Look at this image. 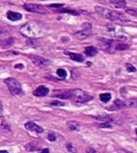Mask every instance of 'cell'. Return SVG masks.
Segmentation results:
<instances>
[{
    "instance_id": "cell-1",
    "label": "cell",
    "mask_w": 137,
    "mask_h": 153,
    "mask_svg": "<svg viewBox=\"0 0 137 153\" xmlns=\"http://www.w3.org/2000/svg\"><path fill=\"white\" fill-rule=\"evenodd\" d=\"M40 32H41V28H40L39 24H37L34 21L25 23L20 28V33L29 39H34L35 37H37L40 34Z\"/></svg>"
},
{
    "instance_id": "cell-2",
    "label": "cell",
    "mask_w": 137,
    "mask_h": 153,
    "mask_svg": "<svg viewBox=\"0 0 137 153\" xmlns=\"http://www.w3.org/2000/svg\"><path fill=\"white\" fill-rule=\"evenodd\" d=\"M95 11L100 16H102V17H104V18H106V19L111 20V21L127 20V18L125 17L122 13L117 12V11H114V10H110V9L105 8V7H102V6H96Z\"/></svg>"
},
{
    "instance_id": "cell-3",
    "label": "cell",
    "mask_w": 137,
    "mask_h": 153,
    "mask_svg": "<svg viewBox=\"0 0 137 153\" xmlns=\"http://www.w3.org/2000/svg\"><path fill=\"white\" fill-rule=\"evenodd\" d=\"M70 99L74 102L85 103L92 99V96L81 89H72L70 90Z\"/></svg>"
},
{
    "instance_id": "cell-4",
    "label": "cell",
    "mask_w": 137,
    "mask_h": 153,
    "mask_svg": "<svg viewBox=\"0 0 137 153\" xmlns=\"http://www.w3.org/2000/svg\"><path fill=\"white\" fill-rule=\"evenodd\" d=\"M4 82H5V84L8 87L11 94H13V95H22L23 94V90L21 88L20 83L15 78L9 77V78L4 80Z\"/></svg>"
},
{
    "instance_id": "cell-5",
    "label": "cell",
    "mask_w": 137,
    "mask_h": 153,
    "mask_svg": "<svg viewBox=\"0 0 137 153\" xmlns=\"http://www.w3.org/2000/svg\"><path fill=\"white\" fill-rule=\"evenodd\" d=\"M23 8L25 10L29 11L33 13H39V14H47V10L43 6L38 5V4H32V3H26L23 5Z\"/></svg>"
},
{
    "instance_id": "cell-6",
    "label": "cell",
    "mask_w": 137,
    "mask_h": 153,
    "mask_svg": "<svg viewBox=\"0 0 137 153\" xmlns=\"http://www.w3.org/2000/svg\"><path fill=\"white\" fill-rule=\"evenodd\" d=\"M28 57L32 60V62L34 63L36 66L39 67H43V66H47L49 64V61L47 59H44V58L40 57V56H36V55H28Z\"/></svg>"
},
{
    "instance_id": "cell-7",
    "label": "cell",
    "mask_w": 137,
    "mask_h": 153,
    "mask_svg": "<svg viewBox=\"0 0 137 153\" xmlns=\"http://www.w3.org/2000/svg\"><path fill=\"white\" fill-rule=\"evenodd\" d=\"M54 97H58V98H61V99H70V90H54L52 94H51Z\"/></svg>"
},
{
    "instance_id": "cell-8",
    "label": "cell",
    "mask_w": 137,
    "mask_h": 153,
    "mask_svg": "<svg viewBox=\"0 0 137 153\" xmlns=\"http://www.w3.org/2000/svg\"><path fill=\"white\" fill-rule=\"evenodd\" d=\"M91 33H92L91 28H83L82 30H80V31L76 32V33L74 34V36L76 37L77 39L83 40V39H85V38H87V37L90 36Z\"/></svg>"
},
{
    "instance_id": "cell-9",
    "label": "cell",
    "mask_w": 137,
    "mask_h": 153,
    "mask_svg": "<svg viewBox=\"0 0 137 153\" xmlns=\"http://www.w3.org/2000/svg\"><path fill=\"white\" fill-rule=\"evenodd\" d=\"M25 128H26L27 130L34 131V132H36V133H42L43 132V128H41L40 126L36 125V124H35L34 122H32V121L26 122V123H25Z\"/></svg>"
},
{
    "instance_id": "cell-10",
    "label": "cell",
    "mask_w": 137,
    "mask_h": 153,
    "mask_svg": "<svg viewBox=\"0 0 137 153\" xmlns=\"http://www.w3.org/2000/svg\"><path fill=\"white\" fill-rule=\"evenodd\" d=\"M48 93H49V89L43 85L39 86L38 88L35 89L34 92H33V94H34L35 96H37V97H43V96H46Z\"/></svg>"
},
{
    "instance_id": "cell-11",
    "label": "cell",
    "mask_w": 137,
    "mask_h": 153,
    "mask_svg": "<svg viewBox=\"0 0 137 153\" xmlns=\"http://www.w3.org/2000/svg\"><path fill=\"white\" fill-rule=\"evenodd\" d=\"M6 16L9 20L11 21H17V20H20L22 18V15L18 12H14V11H8L6 13Z\"/></svg>"
},
{
    "instance_id": "cell-12",
    "label": "cell",
    "mask_w": 137,
    "mask_h": 153,
    "mask_svg": "<svg viewBox=\"0 0 137 153\" xmlns=\"http://www.w3.org/2000/svg\"><path fill=\"white\" fill-rule=\"evenodd\" d=\"M68 56L71 58L72 60L76 61V62H82L84 60V56L82 54H79V53H73V52H66Z\"/></svg>"
},
{
    "instance_id": "cell-13",
    "label": "cell",
    "mask_w": 137,
    "mask_h": 153,
    "mask_svg": "<svg viewBox=\"0 0 137 153\" xmlns=\"http://www.w3.org/2000/svg\"><path fill=\"white\" fill-rule=\"evenodd\" d=\"M110 3L116 8H124L127 4L125 0H110Z\"/></svg>"
},
{
    "instance_id": "cell-14",
    "label": "cell",
    "mask_w": 137,
    "mask_h": 153,
    "mask_svg": "<svg viewBox=\"0 0 137 153\" xmlns=\"http://www.w3.org/2000/svg\"><path fill=\"white\" fill-rule=\"evenodd\" d=\"M97 52H98L97 48H95L94 46H87L85 48V54L87 56H95Z\"/></svg>"
},
{
    "instance_id": "cell-15",
    "label": "cell",
    "mask_w": 137,
    "mask_h": 153,
    "mask_svg": "<svg viewBox=\"0 0 137 153\" xmlns=\"http://www.w3.org/2000/svg\"><path fill=\"white\" fill-rule=\"evenodd\" d=\"M67 127L70 130H79L80 129V124L77 121H68L67 122Z\"/></svg>"
},
{
    "instance_id": "cell-16",
    "label": "cell",
    "mask_w": 137,
    "mask_h": 153,
    "mask_svg": "<svg viewBox=\"0 0 137 153\" xmlns=\"http://www.w3.org/2000/svg\"><path fill=\"white\" fill-rule=\"evenodd\" d=\"M114 106L117 108V109H122V108L126 107V104H125V101H122L120 99H116L114 101Z\"/></svg>"
},
{
    "instance_id": "cell-17",
    "label": "cell",
    "mask_w": 137,
    "mask_h": 153,
    "mask_svg": "<svg viewBox=\"0 0 137 153\" xmlns=\"http://www.w3.org/2000/svg\"><path fill=\"white\" fill-rule=\"evenodd\" d=\"M126 107H135L137 106V99L136 98H132V99H128L125 101Z\"/></svg>"
},
{
    "instance_id": "cell-18",
    "label": "cell",
    "mask_w": 137,
    "mask_h": 153,
    "mask_svg": "<svg viewBox=\"0 0 137 153\" xmlns=\"http://www.w3.org/2000/svg\"><path fill=\"white\" fill-rule=\"evenodd\" d=\"M111 99V94L110 93H102L100 94V100L102 102H108Z\"/></svg>"
},
{
    "instance_id": "cell-19",
    "label": "cell",
    "mask_w": 137,
    "mask_h": 153,
    "mask_svg": "<svg viewBox=\"0 0 137 153\" xmlns=\"http://www.w3.org/2000/svg\"><path fill=\"white\" fill-rule=\"evenodd\" d=\"M7 37H8V32L3 29H0V41H5V40L8 39Z\"/></svg>"
},
{
    "instance_id": "cell-20",
    "label": "cell",
    "mask_w": 137,
    "mask_h": 153,
    "mask_svg": "<svg viewBox=\"0 0 137 153\" xmlns=\"http://www.w3.org/2000/svg\"><path fill=\"white\" fill-rule=\"evenodd\" d=\"M57 75L61 79H65L66 76H67V72H66V70L62 69V68H59V69H57Z\"/></svg>"
},
{
    "instance_id": "cell-21",
    "label": "cell",
    "mask_w": 137,
    "mask_h": 153,
    "mask_svg": "<svg viewBox=\"0 0 137 153\" xmlns=\"http://www.w3.org/2000/svg\"><path fill=\"white\" fill-rule=\"evenodd\" d=\"M50 105H51V106L58 107V106H64L65 103L64 102H60V101H57V100H54V101H51Z\"/></svg>"
},
{
    "instance_id": "cell-22",
    "label": "cell",
    "mask_w": 137,
    "mask_h": 153,
    "mask_svg": "<svg viewBox=\"0 0 137 153\" xmlns=\"http://www.w3.org/2000/svg\"><path fill=\"white\" fill-rule=\"evenodd\" d=\"M115 48H116L117 50H126V49L129 48V46L127 45V44H122V43H120V44H117V45L115 46Z\"/></svg>"
},
{
    "instance_id": "cell-23",
    "label": "cell",
    "mask_w": 137,
    "mask_h": 153,
    "mask_svg": "<svg viewBox=\"0 0 137 153\" xmlns=\"http://www.w3.org/2000/svg\"><path fill=\"white\" fill-rule=\"evenodd\" d=\"M36 146L35 145H33L32 143H28V144L25 145V149L27 150V151H35L36 150Z\"/></svg>"
},
{
    "instance_id": "cell-24",
    "label": "cell",
    "mask_w": 137,
    "mask_h": 153,
    "mask_svg": "<svg viewBox=\"0 0 137 153\" xmlns=\"http://www.w3.org/2000/svg\"><path fill=\"white\" fill-rule=\"evenodd\" d=\"M126 13L127 14H130V15H132V16H135V17H137V9L128 8V9H126Z\"/></svg>"
},
{
    "instance_id": "cell-25",
    "label": "cell",
    "mask_w": 137,
    "mask_h": 153,
    "mask_svg": "<svg viewBox=\"0 0 137 153\" xmlns=\"http://www.w3.org/2000/svg\"><path fill=\"white\" fill-rule=\"evenodd\" d=\"M98 127H100V128H112L111 124L108 123V122H104V123H100V124L98 125Z\"/></svg>"
},
{
    "instance_id": "cell-26",
    "label": "cell",
    "mask_w": 137,
    "mask_h": 153,
    "mask_svg": "<svg viewBox=\"0 0 137 153\" xmlns=\"http://www.w3.org/2000/svg\"><path fill=\"white\" fill-rule=\"evenodd\" d=\"M126 68H127V71L129 72H135L136 71V68L133 66V65L129 64V63H127L126 64Z\"/></svg>"
},
{
    "instance_id": "cell-27",
    "label": "cell",
    "mask_w": 137,
    "mask_h": 153,
    "mask_svg": "<svg viewBox=\"0 0 137 153\" xmlns=\"http://www.w3.org/2000/svg\"><path fill=\"white\" fill-rule=\"evenodd\" d=\"M61 12L70 13V14H72V15H78V13H77L76 11H74V10H70V9H63V10H61Z\"/></svg>"
},
{
    "instance_id": "cell-28",
    "label": "cell",
    "mask_w": 137,
    "mask_h": 153,
    "mask_svg": "<svg viewBox=\"0 0 137 153\" xmlns=\"http://www.w3.org/2000/svg\"><path fill=\"white\" fill-rule=\"evenodd\" d=\"M48 140H50V141H55L56 140V135H55V133H53V132H50L48 134Z\"/></svg>"
},
{
    "instance_id": "cell-29",
    "label": "cell",
    "mask_w": 137,
    "mask_h": 153,
    "mask_svg": "<svg viewBox=\"0 0 137 153\" xmlns=\"http://www.w3.org/2000/svg\"><path fill=\"white\" fill-rule=\"evenodd\" d=\"M67 149H68V151H70V152H76V149H75L74 147H73V145L71 144V143H68L67 145Z\"/></svg>"
},
{
    "instance_id": "cell-30",
    "label": "cell",
    "mask_w": 137,
    "mask_h": 153,
    "mask_svg": "<svg viewBox=\"0 0 137 153\" xmlns=\"http://www.w3.org/2000/svg\"><path fill=\"white\" fill-rule=\"evenodd\" d=\"M63 6H64L63 4H50L49 5V7H51V8H61Z\"/></svg>"
},
{
    "instance_id": "cell-31",
    "label": "cell",
    "mask_w": 137,
    "mask_h": 153,
    "mask_svg": "<svg viewBox=\"0 0 137 153\" xmlns=\"http://www.w3.org/2000/svg\"><path fill=\"white\" fill-rule=\"evenodd\" d=\"M39 153H49V149L48 148H44V149L40 150Z\"/></svg>"
},
{
    "instance_id": "cell-32",
    "label": "cell",
    "mask_w": 137,
    "mask_h": 153,
    "mask_svg": "<svg viewBox=\"0 0 137 153\" xmlns=\"http://www.w3.org/2000/svg\"><path fill=\"white\" fill-rule=\"evenodd\" d=\"M87 153H97V152H96V150H94V149H92V148H90V149L87 150Z\"/></svg>"
},
{
    "instance_id": "cell-33",
    "label": "cell",
    "mask_w": 137,
    "mask_h": 153,
    "mask_svg": "<svg viewBox=\"0 0 137 153\" xmlns=\"http://www.w3.org/2000/svg\"><path fill=\"white\" fill-rule=\"evenodd\" d=\"M24 66H23L22 64H17V65H15V68H23Z\"/></svg>"
},
{
    "instance_id": "cell-34",
    "label": "cell",
    "mask_w": 137,
    "mask_h": 153,
    "mask_svg": "<svg viewBox=\"0 0 137 153\" xmlns=\"http://www.w3.org/2000/svg\"><path fill=\"white\" fill-rule=\"evenodd\" d=\"M2 113V103H1V101H0V114Z\"/></svg>"
},
{
    "instance_id": "cell-35",
    "label": "cell",
    "mask_w": 137,
    "mask_h": 153,
    "mask_svg": "<svg viewBox=\"0 0 137 153\" xmlns=\"http://www.w3.org/2000/svg\"><path fill=\"white\" fill-rule=\"evenodd\" d=\"M0 153H9V152L6 151V150H1V151H0Z\"/></svg>"
},
{
    "instance_id": "cell-36",
    "label": "cell",
    "mask_w": 137,
    "mask_h": 153,
    "mask_svg": "<svg viewBox=\"0 0 137 153\" xmlns=\"http://www.w3.org/2000/svg\"><path fill=\"white\" fill-rule=\"evenodd\" d=\"M135 133H136V135H137V128L135 129Z\"/></svg>"
},
{
    "instance_id": "cell-37",
    "label": "cell",
    "mask_w": 137,
    "mask_h": 153,
    "mask_svg": "<svg viewBox=\"0 0 137 153\" xmlns=\"http://www.w3.org/2000/svg\"><path fill=\"white\" fill-rule=\"evenodd\" d=\"M136 140H137V139H136Z\"/></svg>"
}]
</instances>
